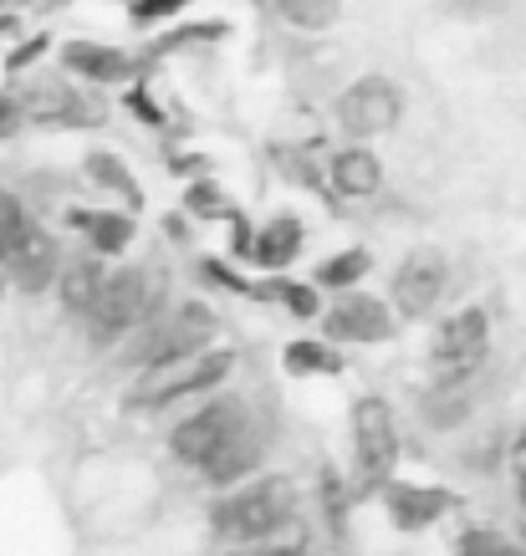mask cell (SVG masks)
I'll use <instances>...</instances> for the list:
<instances>
[{"label":"cell","instance_id":"obj_1","mask_svg":"<svg viewBox=\"0 0 526 556\" xmlns=\"http://www.w3.org/2000/svg\"><path fill=\"white\" fill-rule=\"evenodd\" d=\"M221 332V317L204 302H179V306H159L149 321H138L128 332V348H123V368H164V363H185L200 348H210Z\"/></svg>","mask_w":526,"mask_h":556},{"label":"cell","instance_id":"obj_2","mask_svg":"<svg viewBox=\"0 0 526 556\" xmlns=\"http://www.w3.org/2000/svg\"><path fill=\"white\" fill-rule=\"evenodd\" d=\"M164 306V281L143 266H118L102 270V287L87 306V332H92V348H113L134 332L138 321H149L153 312Z\"/></svg>","mask_w":526,"mask_h":556},{"label":"cell","instance_id":"obj_3","mask_svg":"<svg viewBox=\"0 0 526 556\" xmlns=\"http://www.w3.org/2000/svg\"><path fill=\"white\" fill-rule=\"evenodd\" d=\"M287 521H297V485L287 475H266V480H251V485L230 490L215 501L210 510V526L225 546H240V541L272 536Z\"/></svg>","mask_w":526,"mask_h":556},{"label":"cell","instance_id":"obj_4","mask_svg":"<svg viewBox=\"0 0 526 556\" xmlns=\"http://www.w3.org/2000/svg\"><path fill=\"white\" fill-rule=\"evenodd\" d=\"M236 372V353L230 348H200L185 363H164V368H138V383L128 393V408H164L179 404V399H195V393H215L221 383H230Z\"/></svg>","mask_w":526,"mask_h":556},{"label":"cell","instance_id":"obj_5","mask_svg":"<svg viewBox=\"0 0 526 556\" xmlns=\"http://www.w3.org/2000/svg\"><path fill=\"white\" fill-rule=\"evenodd\" d=\"M486 342H491V317L486 306H460L435 327L429 342V368L440 383H465L476 378V368L486 363Z\"/></svg>","mask_w":526,"mask_h":556},{"label":"cell","instance_id":"obj_6","mask_svg":"<svg viewBox=\"0 0 526 556\" xmlns=\"http://www.w3.org/2000/svg\"><path fill=\"white\" fill-rule=\"evenodd\" d=\"M251 419V408L240 404L236 393H215V399H204L200 408H189L185 419L174 424V434H170V450L179 465H195L200 470L204 459L221 450L225 439L236 434L240 424Z\"/></svg>","mask_w":526,"mask_h":556},{"label":"cell","instance_id":"obj_7","mask_svg":"<svg viewBox=\"0 0 526 556\" xmlns=\"http://www.w3.org/2000/svg\"><path fill=\"white\" fill-rule=\"evenodd\" d=\"M444 291H450V261H444V251L419 245V251H409L404 261H399V270H393L389 312L404 321H425V317H435V306L444 302Z\"/></svg>","mask_w":526,"mask_h":556},{"label":"cell","instance_id":"obj_8","mask_svg":"<svg viewBox=\"0 0 526 556\" xmlns=\"http://www.w3.org/2000/svg\"><path fill=\"white\" fill-rule=\"evenodd\" d=\"M404 118V87L389 77H358L338 98V128L348 138H378L393 134Z\"/></svg>","mask_w":526,"mask_h":556},{"label":"cell","instance_id":"obj_9","mask_svg":"<svg viewBox=\"0 0 526 556\" xmlns=\"http://www.w3.org/2000/svg\"><path fill=\"white\" fill-rule=\"evenodd\" d=\"M353 455H358V470L368 485H384L399 465V424H393V408L389 399H358L353 404Z\"/></svg>","mask_w":526,"mask_h":556},{"label":"cell","instance_id":"obj_10","mask_svg":"<svg viewBox=\"0 0 526 556\" xmlns=\"http://www.w3.org/2000/svg\"><path fill=\"white\" fill-rule=\"evenodd\" d=\"M323 332H327V342L378 348V342H389V332H393V312L374 291L348 287V291H338V302L323 312Z\"/></svg>","mask_w":526,"mask_h":556},{"label":"cell","instance_id":"obj_11","mask_svg":"<svg viewBox=\"0 0 526 556\" xmlns=\"http://www.w3.org/2000/svg\"><path fill=\"white\" fill-rule=\"evenodd\" d=\"M384 516H389L393 531H425V526H435L440 516H450V510L460 506L455 490L444 485H414V480H384Z\"/></svg>","mask_w":526,"mask_h":556},{"label":"cell","instance_id":"obj_12","mask_svg":"<svg viewBox=\"0 0 526 556\" xmlns=\"http://www.w3.org/2000/svg\"><path fill=\"white\" fill-rule=\"evenodd\" d=\"M57 56H62V67H67L72 77H83V83H92V87H123L138 72V62L123 47L87 41V36L62 41V47H57Z\"/></svg>","mask_w":526,"mask_h":556},{"label":"cell","instance_id":"obj_13","mask_svg":"<svg viewBox=\"0 0 526 556\" xmlns=\"http://www.w3.org/2000/svg\"><path fill=\"white\" fill-rule=\"evenodd\" d=\"M0 270H5L26 296H41V291L57 281V270H62V251H57V240H51L41 225H32V230L21 236L16 251L0 261Z\"/></svg>","mask_w":526,"mask_h":556},{"label":"cell","instance_id":"obj_14","mask_svg":"<svg viewBox=\"0 0 526 556\" xmlns=\"http://www.w3.org/2000/svg\"><path fill=\"white\" fill-rule=\"evenodd\" d=\"M21 102V123H41V128H92L102 118L98 108L72 92V87H32Z\"/></svg>","mask_w":526,"mask_h":556},{"label":"cell","instance_id":"obj_15","mask_svg":"<svg viewBox=\"0 0 526 556\" xmlns=\"http://www.w3.org/2000/svg\"><path fill=\"white\" fill-rule=\"evenodd\" d=\"M255 465H261V429L246 419L236 434H230L221 450H215V455L204 459L200 470H204V480H210L215 490H230V485H240V480H246Z\"/></svg>","mask_w":526,"mask_h":556},{"label":"cell","instance_id":"obj_16","mask_svg":"<svg viewBox=\"0 0 526 556\" xmlns=\"http://www.w3.org/2000/svg\"><path fill=\"white\" fill-rule=\"evenodd\" d=\"M246 255H251V266L276 270V276H281V270L302 255V219L291 215V210H276V215L251 236V251Z\"/></svg>","mask_w":526,"mask_h":556},{"label":"cell","instance_id":"obj_17","mask_svg":"<svg viewBox=\"0 0 526 556\" xmlns=\"http://www.w3.org/2000/svg\"><path fill=\"white\" fill-rule=\"evenodd\" d=\"M327 179H333V189L348 194V200H368V194L384 189V159H378L368 143H348V149L333 153Z\"/></svg>","mask_w":526,"mask_h":556},{"label":"cell","instance_id":"obj_18","mask_svg":"<svg viewBox=\"0 0 526 556\" xmlns=\"http://www.w3.org/2000/svg\"><path fill=\"white\" fill-rule=\"evenodd\" d=\"M67 225L83 230L92 255H108V261L128 251V245H134V230H138L128 210H67Z\"/></svg>","mask_w":526,"mask_h":556},{"label":"cell","instance_id":"obj_19","mask_svg":"<svg viewBox=\"0 0 526 556\" xmlns=\"http://www.w3.org/2000/svg\"><path fill=\"white\" fill-rule=\"evenodd\" d=\"M98 287H102V261H92V255H67L62 270H57V291H62V312L67 317H87Z\"/></svg>","mask_w":526,"mask_h":556},{"label":"cell","instance_id":"obj_20","mask_svg":"<svg viewBox=\"0 0 526 556\" xmlns=\"http://www.w3.org/2000/svg\"><path fill=\"white\" fill-rule=\"evenodd\" d=\"M83 174H87V185H92V189H102V194H118L128 210H138V204H143V189L134 185V174H128V164H123L118 153H87Z\"/></svg>","mask_w":526,"mask_h":556},{"label":"cell","instance_id":"obj_21","mask_svg":"<svg viewBox=\"0 0 526 556\" xmlns=\"http://www.w3.org/2000/svg\"><path fill=\"white\" fill-rule=\"evenodd\" d=\"M374 270V255L363 251V245H353V251H338V255H327L323 266L312 270V287H327V291H348L358 287L363 276Z\"/></svg>","mask_w":526,"mask_h":556},{"label":"cell","instance_id":"obj_22","mask_svg":"<svg viewBox=\"0 0 526 556\" xmlns=\"http://www.w3.org/2000/svg\"><path fill=\"white\" fill-rule=\"evenodd\" d=\"M281 368L291 378H317V372H342V357L333 353V342H287V353H281Z\"/></svg>","mask_w":526,"mask_h":556},{"label":"cell","instance_id":"obj_23","mask_svg":"<svg viewBox=\"0 0 526 556\" xmlns=\"http://www.w3.org/2000/svg\"><path fill=\"white\" fill-rule=\"evenodd\" d=\"M276 11L297 31H333L342 16V0H276Z\"/></svg>","mask_w":526,"mask_h":556},{"label":"cell","instance_id":"obj_24","mask_svg":"<svg viewBox=\"0 0 526 556\" xmlns=\"http://www.w3.org/2000/svg\"><path fill=\"white\" fill-rule=\"evenodd\" d=\"M455 552L460 556H526V546L511 541L506 531H496V526H465L455 536Z\"/></svg>","mask_w":526,"mask_h":556},{"label":"cell","instance_id":"obj_25","mask_svg":"<svg viewBox=\"0 0 526 556\" xmlns=\"http://www.w3.org/2000/svg\"><path fill=\"white\" fill-rule=\"evenodd\" d=\"M230 556H306V531L297 521H287L281 531H272V536H255V541L230 546Z\"/></svg>","mask_w":526,"mask_h":556},{"label":"cell","instance_id":"obj_26","mask_svg":"<svg viewBox=\"0 0 526 556\" xmlns=\"http://www.w3.org/2000/svg\"><path fill=\"white\" fill-rule=\"evenodd\" d=\"M255 296H266V302H287L291 317H317L323 312V296L312 281H272V287H255Z\"/></svg>","mask_w":526,"mask_h":556},{"label":"cell","instance_id":"obj_27","mask_svg":"<svg viewBox=\"0 0 526 556\" xmlns=\"http://www.w3.org/2000/svg\"><path fill=\"white\" fill-rule=\"evenodd\" d=\"M36 219H32V210L21 204V194H11V189H0V261L16 251L21 245V236L32 230Z\"/></svg>","mask_w":526,"mask_h":556},{"label":"cell","instance_id":"obj_28","mask_svg":"<svg viewBox=\"0 0 526 556\" xmlns=\"http://www.w3.org/2000/svg\"><path fill=\"white\" fill-rule=\"evenodd\" d=\"M425 414L435 429H455V424L465 419V383H440V378H435V399L425 404Z\"/></svg>","mask_w":526,"mask_h":556},{"label":"cell","instance_id":"obj_29","mask_svg":"<svg viewBox=\"0 0 526 556\" xmlns=\"http://www.w3.org/2000/svg\"><path fill=\"white\" fill-rule=\"evenodd\" d=\"M179 11H189V0H134V5H128V21H134L138 31H149V26L179 16Z\"/></svg>","mask_w":526,"mask_h":556},{"label":"cell","instance_id":"obj_30","mask_svg":"<svg viewBox=\"0 0 526 556\" xmlns=\"http://www.w3.org/2000/svg\"><path fill=\"white\" fill-rule=\"evenodd\" d=\"M21 134V102L11 92H0V143Z\"/></svg>","mask_w":526,"mask_h":556},{"label":"cell","instance_id":"obj_31","mask_svg":"<svg viewBox=\"0 0 526 556\" xmlns=\"http://www.w3.org/2000/svg\"><path fill=\"white\" fill-rule=\"evenodd\" d=\"M189 204H195V210H221V194H215L210 179H200V185L189 189Z\"/></svg>","mask_w":526,"mask_h":556},{"label":"cell","instance_id":"obj_32","mask_svg":"<svg viewBox=\"0 0 526 556\" xmlns=\"http://www.w3.org/2000/svg\"><path fill=\"white\" fill-rule=\"evenodd\" d=\"M522 470H526V424L511 439V475H522Z\"/></svg>","mask_w":526,"mask_h":556},{"label":"cell","instance_id":"obj_33","mask_svg":"<svg viewBox=\"0 0 526 556\" xmlns=\"http://www.w3.org/2000/svg\"><path fill=\"white\" fill-rule=\"evenodd\" d=\"M516 501H522V506H526V470L516 475Z\"/></svg>","mask_w":526,"mask_h":556}]
</instances>
